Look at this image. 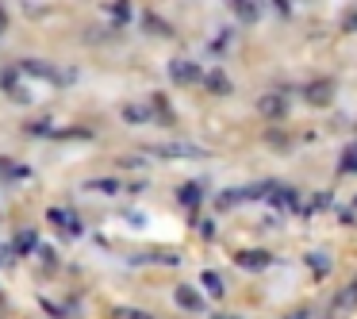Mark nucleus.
<instances>
[{
    "label": "nucleus",
    "instance_id": "f257e3e1",
    "mask_svg": "<svg viewBox=\"0 0 357 319\" xmlns=\"http://www.w3.org/2000/svg\"><path fill=\"white\" fill-rule=\"evenodd\" d=\"M169 77L177 81V85H200L208 73H204L192 58H173V62H169Z\"/></svg>",
    "mask_w": 357,
    "mask_h": 319
},
{
    "label": "nucleus",
    "instance_id": "f03ea898",
    "mask_svg": "<svg viewBox=\"0 0 357 319\" xmlns=\"http://www.w3.org/2000/svg\"><path fill=\"white\" fill-rule=\"evenodd\" d=\"M257 116H265V119H284V116H288L284 93H265V96H257Z\"/></svg>",
    "mask_w": 357,
    "mask_h": 319
},
{
    "label": "nucleus",
    "instance_id": "7ed1b4c3",
    "mask_svg": "<svg viewBox=\"0 0 357 319\" xmlns=\"http://www.w3.org/2000/svg\"><path fill=\"white\" fill-rule=\"evenodd\" d=\"M354 308H357V285H346L338 296H334V304H331V311H326V319H346Z\"/></svg>",
    "mask_w": 357,
    "mask_h": 319
},
{
    "label": "nucleus",
    "instance_id": "20e7f679",
    "mask_svg": "<svg viewBox=\"0 0 357 319\" xmlns=\"http://www.w3.org/2000/svg\"><path fill=\"white\" fill-rule=\"evenodd\" d=\"M154 154H162V158H208V150L188 147V142H169V147H154Z\"/></svg>",
    "mask_w": 357,
    "mask_h": 319
},
{
    "label": "nucleus",
    "instance_id": "39448f33",
    "mask_svg": "<svg viewBox=\"0 0 357 319\" xmlns=\"http://www.w3.org/2000/svg\"><path fill=\"white\" fill-rule=\"evenodd\" d=\"M50 223H54V227H62V231L66 235H70V239H73V235H81V219L77 216H73V212H62V208H50Z\"/></svg>",
    "mask_w": 357,
    "mask_h": 319
},
{
    "label": "nucleus",
    "instance_id": "423d86ee",
    "mask_svg": "<svg viewBox=\"0 0 357 319\" xmlns=\"http://www.w3.org/2000/svg\"><path fill=\"white\" fill-rule=\"evenodd\" d=\"M234 262H238L242 269H265L273 258L265 254V250H238V254H234Z\"/></svg>",
    "mask_w": 357,
    "mask_h": 319
},
{
    "label": "nucleus",
    "instance_id": "0eeeda50",
    "mask_svg": "<svg viewBox=\"0 0 357 319\" xmlns=\"http://www.w3.org/2000/svg\"><path fill=\"white\" fill-rule=\"evenodd\" d=\"M303 96H307L311 104H331V96H334V85H331V81H311V85L303 89Z\"/></svg>",
    "mask_w": 357,
    "mask_h": 319
},
{
    "label": "nucleus",
    "instance_id": "6e6552de",
    "mask_svg": "<svg viewBox=\"0 0 357 319\" xmlns=\"http://www.w3.org/2000/svg\"><path fill=\"white\" fill-rule=\"evenodd\" d=\"M269 204H273L277 212H292V208H296V188H284V185H277V188L269 193Z\"/></svg>",
    "mask_w": 357,
    "mask_h": 319
},
{
    "label": "nucleus",
    "instance_id": "1a4fd4ad",
    "mask_svg": "<svg viewBox=\"0 0 357 319\" xmlns=\"http://www.w3.org/2000/svg\"><path fill=\"white\" fill-rule=\"evenodd\" d=\"M234 12H238L242 24H257V16H261V8H257V0H227Z\"/></svg>",
    "mask_w": 357,
    "mask_h": 319
},
{
    "label": "nucleus",
    "instance_id": "9d476101",
    "mask_svg": "<svg viewBox=\"0 0 357 319\" xmlns=\"http://www.w3.org/2000/svg\"><path fill=\"white\" fill-rule=\"evenodd\" d=\"M177 304H181L185 311H204L200 292H196V288H188V285H181V288H177Z\"/></svg>",
    "mask_w": 357,
    "mask_h": 319
},
{
    "label": "nucleus",
    "instance_id": "9b49d317",
    "mask_svg": "<svg viewBox=\"0 0 357 319\" xmlns=\"http://www.w3.org/2000/svg\"><path fill=\"white\" fill-rule=\"evenodd\" d=\"M204 85L211 89L215 96H223V93H231V81H227V73H219V70H211L208 77H204Z\"/></svg>",
    "mask_w": 357,
    "mask_h": 319
},
{
    "label": "nucleus",
    "instance_id": "f8f14e48",
    "mask_svg": "<svg viewBox=\"0 0 357 319\" xmlns=\"http://www.w3.org/2000/svg\"><path fill=\"white\" fill-rule=\"evenodd\" d=\"M123 119H127V124H146V108H142V104H127V108H123Z\"/></svg>",
    "mask_w": 357,
    "mask_h": 319
},
{
    "label": "nucleus",
    "instance_id": "ddd939ff",
    "mask_svg": "<svg viewBox=\"0 0 357 319\" xmlns=\"http://www.w3.org/2000/svg\"><path fill=\"white\" fill-rule=\"evenodd\" d=\"M307 265L319 273V277H323V273H331V258H326V254H307Z\"/></svg>",
    "mask_w": 357,
    "mask_h": 319
},
{
    "label": "nucleus",
    "instance_id": "4468645a",
    "mask_svg": "<svg viewBox=\"0 0 357 319\" xmlns=\"http://www.w3.org/2000/svg\"><path fill=\"white\" fill-rule=\"evenodd\" d=\"M112 319H154V316H146V311H139V308H116Z\"/></svg>",
    "mask_w": 357,
    "mask_h": 319
},
{
    "label": "nucleus",
    "instance_id": "2eb2a0df",
    "mask_svg": "<svg viewBox=\"0 0 357 319\" xmlns=\"http://www.w3.org/2000/svg\"><path fill=\"white\" fill-rule=\"evenodd\" d=\"M342 173H357V142L346 150V158H342Z\"/></svg>",
    "mask_w": 357,
    "mask_h": 319
},
{
    "label": "nucleus",
    "instance_id": "dca6fc26",
    "mask_svg": "<svg viewBox=\"0 0 357 319\" xmlns=\"http://www.w3.org/2000/svg\"><path fill=\"white\" fill-rule=\"evenodd\" d=\"M181 204H200V185H185V188H181Z\"/></svg>",
    "mask_w": 357,
    "mask_h": 319
},
{
    "label": "nucleus",
    "instance_id": "f3484780",
    "mask_svg": "<svg viewBox=\"0 0 357 319\" xmlns=\"http://www.w3.org/2000/svg\"><path fill=\"white\" fill-rule=\"evenodd\" d=\"M142 24H146V31H154V35H173V31H169V27H165V24H162V20H158V16H146V20H142Z\"/></svg>",
    "mask_w": 357,
    "mask_h": 319
},
{
    "label": "nucleus",
    "instance_id": "a211bd4d",
    "mask_svg": "<svg viewBox=\"0 0 357 319\" xmlns=\"http://www.w3.org/2000/svg\"><path fill=\"white\" fill-rule=\"evenodd\" d=\"M16 250H20V254H27V250H35V231H24V235H20Z\"/></svg>",
    "mask_w": 357,
    "mask_h": 319
},
{
    "label": "nucleus",
    "instance_id": "6ab92c4d",
    "mask_svg": "<svg viewBox=\"0 0 357 319\" xmlns=\"http://www.w3.org/2000/svg\"><path fill=\"white\" fill-rule=\"evenodd\" d=\"M238 200H246V196H242V188H234V193H223V196H219V208H231V204H238Z\"/></svg>",
    "mask_w": 357,
    "mask_h": 319
},
{
    "label": "nucleus",
    "instance_id": "aec40b11",
    "mask_svg": "<svg viewBox=\"0 0 357 319\" xmlns=\"http://www.w3.org/2000/svg\"><path fill=\"white\" fill-rule=\"evenodd\" d=\"M204 285H208V288H211V292H215V296H223V281H219L215 273H204Z\"/></svg>",
    "mask_w": 357,
    "mask_h": 319
},
{
    "label": "nucleus",
    "instance_id": "412c9836",
    "mask_svg": "<svg viewBox=\"0 0 357 319\" xmlns=\"http://www.w3.org/2000/svg\"><path fill=\"white\" fill-rule=\"evenodd\" d=\"M342 27H346V31H357V12H349V16L342 20Z\"/></svg>",
    "mask_w": 357,
    "mask_h": 319
},
{
    "label": "nucleus",
    "instance_id": "4be33fe9",
    "mask_svg": "<svg viewBox=\"0 0 357 319\" xmlns=\"http://www.w3.org/2000/svg\"><path fill=\"white\" fill-rule=\"evenodd\" d=\"M89 188H104V193H112V188H116V181H93Z\"/></svg>",
    "mask_w": 357,
    "mask_h": 319
},
{
    "label": "nucleus",
    "instance_id": "5701e85b",
    "mask_svg": "<svg viewBox=\"0 0 357 319\" xmlns=\"http://www.w3.org/2000/svg\"><path fill=\"white\" fill-rule=\"evenodd\" d=\"M215 319H238V316H227V311H223V316H215Z\"/></svg>",
    "mask_w": 357,
    "mask_h": 319
},
{
    "label": "nucleus",
    "instance_id": "b1692460",
    "mask_svg": "<svg viewBox=\"0 0 357 319\" xmlns=\"http://www.w3.org/2000/svg\"><path fill=\"white\" fill-rule=\"evenodd\" d=\"M354 208H357V200H354Z\"/></svg>",
    "mask_w": 357,
    "mask_h": 319
}]
</instances>
